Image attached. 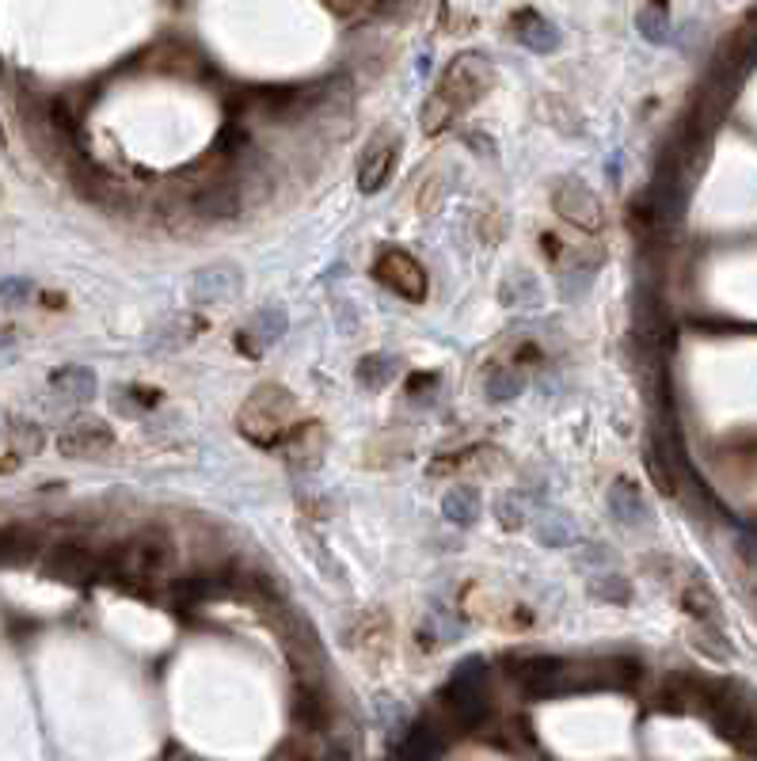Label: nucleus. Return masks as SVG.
<instances>
[{"label":"nucleus","mask_w":757,"mask_h":761,"mask_svg":"<svg viewBox=\"0 0 757 761\" xmlns=\"http://www.w3.org/2000/svg\"><path fill=\"white\" fill-rule=\"evenodd\" d=\"M172 568H175V541L160 525H145V530L133 533L130 541H122L103 560V575L119 579V583H141V587L164 583L172 575Z\"/></svg>","instance_id":"nucleus-1"},{"label":"nucleus","mask_w":757,"mask_h":761,"mask_svg":"<svg viewBox=\"0 0 757 761\" xmlns=\"http://www.w3.org/2000/svg\"><path fill=\"white\" fill-rule=\"evenodd\" d=\"M293 423H297V397H293L286 384H274V381L252 389V397L236 411V431L252 445H263V450H274Z\"/></svg>","instance_id":"nucleus-2"},{"label":"nucleus","mask_w":757,"mask_h":761,"mask_svg":"<svg viewBox=\"0 0 757 761\" xmlns=\"http://www.w3.org/2000/svg\"><path fill=\"white\" fill-rule=\"evenodd\" d=\"M492 84H495L492 61H487L484 53L468 50V53H457V58L445 66V73H442L434 92H438L457 114H465L472 103H480L487 92H492Z\"/></svg>","instance_id":"nucleus-3"},{"label":"nucleus","mask_w":757,"mask_h":761,"mask_svg":"<svg viewBox=\"0 0 757 761\" xmlns=\"http://www.w3.org/2000/svg\"><path fill=\"white\" fill-rule=\"evenodd\" d=\"M552 210L556 218H564L567 226H575L578 232H602L605 226V206L598 202V194L591 191L578 179H564V183L552 191Z\"/></svg>","instance_id":"nucleus-4"},{"label":"nucleus","mask_w":757,"mask_h":761,"mask_svg":"<svg viewBox=\"0 0 757 761\" xmlns=\"http://www.w3.org/2000/svg\"><path fill=\"white\" fill-rule=\"evenodd\" d=\"M373 274H377L381 286H388L392 293H400L404 301H423L426 298V271L415 256L400 252V248H388V252L377 256L373 263Z\"/></svg>","instance_id":"nucleus-5"},{"label":"nucleus","mask_w":757,"mask_h":761,"mask_svg":"<svg viewBox=\"0 0 757 761\" xmlns=\"http://www.w3.org/2000/svg\"><path fill=\"white\" fill-rule=\"evenodd\" d=\"M42 571H47L50 579H58V583L80 587V583H92V579L103 575V560L95 557L92 549H84V544L65 541V544H53L47 552Z\"/></svg>","instance_id":"nucleus-6"},{"label":"nucleus","mask_w":757,"mask_h":761,"mask_svg":"<svg viewBox=\"0 0 757 761\" xmlns=\"http://www.w3.org/2000/svg\"><path fill=\"white\" fill-rule=\"evenodd\" d=\"M396 157H400V133L396 130H377L370 138L366 152H362L359 160V187L362 194H373L385 187V179L392 176V168H396Z\"/></svg>","instance_id":"nucleus-7"},{"label":"nucleus","mask_w":757,"mask_h":761,"mask_svg":"<svg viewBox=\"0 0 757 761\" xmlns=\"http://www.w3.org/2000/svg\"><path fill=\"white\" fill-rule=\"evenodd\" d=\"M191 210L199 213V218H206V221L236 218V213L244 210V187H240V179L233 172L213 179V183L199 187V191L191 194Z\"/></svg>","instance_id":"nucleus-8"},{"label":"nucleus","mask_w":757,"mask_h":761,"mask_svg":"<svg viewBox=\"0 0 757 761\" xmlns=\"http://www.w3.org/2000/svg\"><path fill=\"white\" fill-rule=\"evenodd\" d=\"M282 461L290 464V469L297 472H313L320 461H324V450H327V434L324 427L313 423V419H305V423H293L286 438H282Z\"/></svg>","instance_id":"nucleus-9"},{"label":"nucleus","mask_w":757,"mask_h":761,"mask_svg":"<svg viewBox=\"0 0 757 761\" xmlns=\"http://www.w3.org/2000/svg\"><path fill=\"white\" fill-rule=\"evenodd\" d=\"M111 445H114L111 427L95 415H80L58 434V450L65 457H100L111 450Z\"/></svg>","instance_id":"nucleus-10"},{"label":"nucleus","mask_w":757,"mask_h":761,"mask_svg":"<svg viewBox=\"0 0 757 761\" xmlns=\"http://www.w3.org/2000/svg\"><path fill=\"white\" fill-rule=\"evenodd\" d=\"M145 69H157V73H172V77H199L202 73V58L183 42H157L153 50L141 58Z\"/></svg>","instance_id":"nucleus-11"},{"label":"nucleus","mask_w":757,"mask_h":761,"mask_svg":"<svg viewBox=\"0 0 757 761\" xmlns=\"http://www.w3.org/2000/svg\"><path fill=\"white\" fill-rule=\"evenodd\" d=\"M282 331H286V317H282L279 309H263L248 320L244 331H240V347H244L248 354H263L266 347L279 343Z\"/></svg>","instance_id":"nucleus-12"},{"label":"nucleus","mask_w":757,"mask_h":761,"mask_svg":"<svg viewBox=\"0 0 757 761\" xmlns=\"http://www.w3.org/2000/svg\"><path fill=\"white\" fill-rule=\"evenodd\" d=\"M236 293H240V271L229 263L210 267V271H202L199 282H194V301L199 304H221V301L236 298Z\"/></svg>","instance_id":"nucleus-13"},{"label":"nucleus","mask_w":757,"mask_h":761,"mask_svg":"<svg viewBox=\"0 0 757 761\" xmlns=\"http://www.w3.org/2000/svg\"><path fill=\"white\" fill-rule=\"evenodd\" d=\"M564 678V662L559 659H525L514 667V682H522L529 693H552Z\"/></svg>","instance_id":"nucleus-14"},{"label":"nucleus","mask_w":757,"mask_h":761,"mask_svg":"<svg viewBox=\"0 0 757 761\" xmlns=\"http://www.w3.org/2000/svg\"><path fill=\"white\" fill-rule=\"evenodd\" d=\"M50 389L61 392L65 400H92L95 397V378H92V370L65 366V370L50 373Z\"/></svg>","instance_id":"nucleus-15"},{"label":"nucleus","mask_w":757,"mask_h":761,"mask_svg":"<svg viewBox=\"0 0 757 761\" xmlns=\"http://www.w3.org/2000/svg\"><path fill=\"white\" fill-rule=\"evenodd\" d=\"M609 507H613V514H617L625 525H639V522H644V518H647L644 499H639V491L632 488L628 480H617V483H613V491H609Z\"/></svg>","instance_id":"nucleus-16"},{"label":"nucleus","mask_w":757,"mask_h":761,"mask_svg":"<svg viewBox=\"0 0 757 761\" xmlns=\"http://www.w3.org/2000/svg\"><path fill=\"white\" fill-rule=\"evenodd\" d=\"M442 514L450 518V522H457V525H472V522L480 518V499H476V491H472V488H453V491H445Z\"/></svg>","instance_id":"nucleus-17"},{"label":"nucleus","mask_w":757,"mask_h":761,"mask_svg":"<svg viewBox=\"0 0 757 761\" xmlns=\"http://www.w3.org/2000/svg\"><path fill=\"white\" fill-rule=\"evenodd\" d=\"M351 648L370 651V655H381V651H388V617H366V621L354 629Z\"/></svg>","instance_id":"nucleus-18"},{"label":"nucleus","mask_w":757,"mask_h":761,"mask_svg":"<svg viewBox=\"0 0 757 761\" xmlns=\"http://www.w3.org/2000/svg\"><path fill=\"white\" fill-rule=\"evenodd\" d=\"M39 552V537L31 530H4L0 533V563H27Z\"/></svg>","instance_id":"nucleus-19"},{"label":"nucleus","mask_w":757,"mask_h":761,"mask_svg":"<svg viewBox=\"0 0 757 761\" xmlns=\"http://www.w3.org/2000/svg\"><path fill=\"white\" fill-rule=\"evenodd\" d=\"M682 605H685V613L697 617V621H705V624H716L719 621V602H716V594H711L705 583H689V587H685Z\"/></svg>","instance_id":"nucleus-20"},{"label":"nucleus","mask_w":757,"mask_h":761,"mask_svg":"<svg viewBox=\"0 0 757 761\" xmlns=\"http://www.w3.org/2000/svg\"><path fill=\"white\" fill-rule=\"evenodd\" d=\"M522 389H525V370L514 362H506L503 370H492V378H487V397L492 400H514Z\"/></svg>","instance_id":"nucleus-21"},{"label":"nucleus","mask_w":757,"mask_h":761,"mask_svg":"<svg viewBox=\"0 0 757 761\" xmlns=\"http://www.w3.org/2000/svg\"><path fill=\"white\" fill-rule=\"evenodd\" d=\"M457 119H461V114L453 111V107L445 103L438 92H431V100L423 103V114H418V122H423V133H431V138H434V133H442L445 127H453Z\"/></svg>","instance_id":"nucleus-22"},{"label":"nucleus","mask_w":757,"mask_h":761,"mask_svg":"<svg viewBox=\"0 0 757 761\" xmlns=\"http://www.w3.org/2000/svg\"><path fill=\"white\" fill-rule=\"evenodd\" d=\"M518 27H522V42H525V47H533V50H556V31H552V27L545 23V20H541V16H529V12H525V16H518Z\"/></svg>","instance_id":"nucleus-23"},{"label":"nucleus","mask_w":757,"mask_h":761,"mask_svg":"<svg viewBox=\"0 0 757 761\" xmlns=\"http://www.w3.org/2000/svg\"><path fill=\"white\" fill-rule=\"evenodd\" d=\"M359 381L366 384V389H385V384L392 381V362H388V358H381V354L362 358Z\"/></svg>","instance_id":"nucleus-24"},{"label":"nucleus","mask_w":757,"mask_h":761,"mask_svg":"<svg viewBox=\"0 0 757 761\" xmlns=\"http://www.w3.org/2000/svg\"><path fill=\"white\" fill-rule=\"evenodd\" d=\"M12 442H16V453L31 457L42 450V431L34 423H27V419H12Z\"/></svg>","instance_id":"nucleus-25"},{"label":"nucleus","mask_w":757,"mask_h":761,"mask_svg":"<svg viewBox=\"0 0 757 761\" xmlns=\"http://www.w3.org/2000/svg\"><path fill=\"white\" fill-rule=\"evenodd\" d=\"M693 640H697V648L705 651V655H711V659H727V648H724V640H719L716 632H693Z\"/></svg>","instance_id":"nucleus-26"},{"label":"nucleus","mask_w":757,"mask_h":761,"mask_svg":"<svg viewBox=\"0 0 757 761\" xmlns=\"http://www.w3.org/2000/svg\"><path fill=\"white\" fill-rule=\"evenodd\" d=\"M498 518H503V525H511V530H518L522 525V510H518V503H514V499H498Z\"/></svg>","instance_id":"nucleus-27"},{"label":"nucleus","mask_w":757,"mask_h":761,"mask_svg":"<svg viewBox=\"0 0 757 761\" xmlns=\"http://www.w3.org/2000/svg\"><path fill=\"white\" fill-rule=\"evenodd\" d=\"M0 298H8V301L27 298V282H4V286H0Z\"/></svg>","instance_id":"nucleus-28"},{"label":"nucleus","mask_w":757,"mask_h":761,"mask_svg":"<svg viewBox=\"0 0 757 761\" xmlns=\"http://www.w3.org/2000/svg\"><path fill=\"white\" fill-rule=\"evenodd\" d=\"M8 146V133H4V127H0V149H4Z\"/></svg>","instance_id":"nucleus-29"}]
</instances>
